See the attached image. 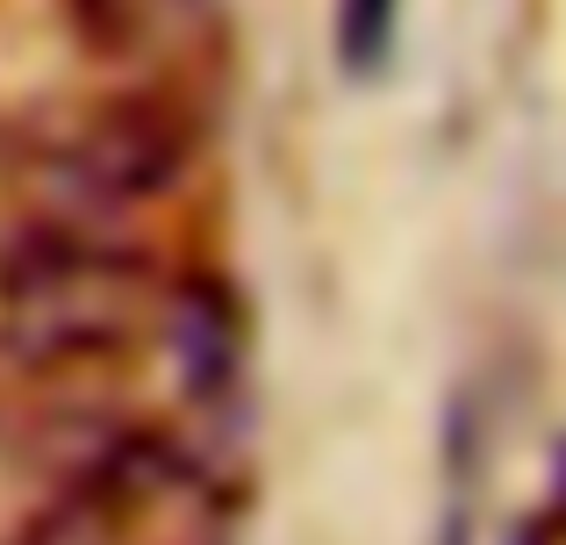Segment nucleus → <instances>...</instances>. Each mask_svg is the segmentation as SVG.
I'll return each mask as SVG.
<instances>
[{
    "mask_svg": "<svg viewBox=\"0 0 566 545\" xmlns=\"http://www.w3.org/2000/svg\"><path fill=\"white\" fill-rule=\"evenodd\" d=\"M172 287L115 238L36 230L0 273V345L29 374H86L158 337Z\"/></svg>",
    "mask_w": 566,
    "mask_h": 545,
    "instance_id": "1",
    "label": "nucleus"
},
{
    "mask_svg": "<svg viewBox=\"0 0 566 545\" xmlns=\"http://www.w3.org/2000/svg\"><path fill=\"white\" fill-rule=\"evenodd\" d=\"M14 545H230L222 489L166 438H108Z\"/></svg>",
    "mask_w": 566,
    "mask_h": 545,
    "instance_id": "2",
    "label": "nucleus"
},
{
    "mask_svg": "<svg viewBox=\"0 0 566 545\" xmlns=\"http://www.w3.org/2000/svg\"><path fill=\"white\" fill-rule=\"evenodd\" d=\"M72 14L101 51H144L187 14V0H72Z\"/></svg>",
    "mask_w": 566,
    "mask_h": 545,
    "instance_id": "3",
    "label": "nucleus"
},
{
    "mask_svg": "<svg viewBox=\"0 0 566 545\" xmlns=\"http://www.w3.org/2000/svg\"><path fill=\"white\" fill-rule=\"evenodd\" d=\"M401 29V0H337V57L352 80H374L395 51Z\"/></svg>",
    "mask_w": 566,
    "mask_h": 545,
    "instance_id": "4",
    "label": "nucleus"
}]
</instances>
